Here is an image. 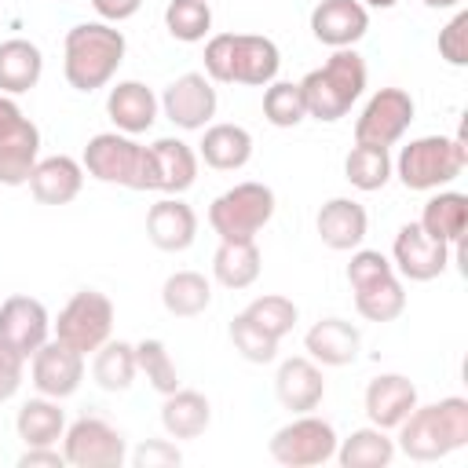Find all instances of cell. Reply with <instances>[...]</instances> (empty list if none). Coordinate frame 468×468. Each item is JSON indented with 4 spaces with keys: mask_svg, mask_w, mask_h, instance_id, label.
Instances as JSON below:
<instances>
[{
    "mask_svg": "<svg viewBox=\"0 0 468 468\" xmlns=\"http://www.w3.org/2000/svg\"><path fill=\"white\" fill-rule=\"evenodd\" d=\"M344 468H388L395 461V439L369 424V428H355L347 439L336 442V453H333Z\"/></svg>",
    "mask_w": 468,
    "mask_h": 468,
    "instance_id": "30",
    "label": "cell"
},
{
    "mask_svg": "<svg viewBox=\"0 0 468 468\" xmlns=\"http://www.w3.org/2000/svg\"><path fill=\"white\" fill-rule=\"evenodd\" d=\"M161 303L176 318H197L212 303V282L201 271H176L161 285Z\"/></svg>",
    "mask_w": 468,
    "mask_h": 468,
    "instance_id": "33",
    "label": "cell"
},
{
    "mask_svg": "<svg viewBox=\"0 0 468 468\" xmlns=\"http://www.w3.org/2000/svg\"><path fill=\"white\" fill-rule=\"evenodd\" d=\"M124 33L113 22H77L62 44V73L77 91H99L124 62Z\"/></svg>",
    "mask_w": 468,
    "mask_h": 468,
    "instance_id": "2",
    "label": "cell"
},
{
    "mask_svg": "<svg viewBox=\"0 0 468 468\" xmlns=\"http://www.w3.org/2000/svg\"><path fill=\"white\" fill-rule=\"evenodd\" d=\"M230 58H234V33H216L205 40V77L212 84H230Z\"/></svg>",
    "mask_w": 468,
    "mask_h": 468,
    "instance_id": "44",
    "label": "cell"
},
{
    "mask_svg": "<svg viewBox=\"0 0 468 468\" xmlns=\"http://www.w3.org/2000/svg\"><path fill=\"white\" fill-rule=\"evenodd\" d=\"M22 377H26V358L0 340V402L15 399V391L22 388Z\"/></svg>",
    "mask_w": 468,
    "mask_h": 468,
    "instance_id": "46",
    "label": "cell"
},
{
    "mask_svg": "<svg viewBox=\"0 0 468 468\" xmlns=\"http://www.w3.org/2000/svg\"><path fill=\"white\" fill-rule=\"evenodd\" d=\"M15 431L26 446H58V439L66 435V413H62L58 399L37 395V399L22 402V410L15 417Z\"/></svg>",
    "mask_w": 468,
    "mask_h": 468,
    "instance_id": "29",
    "label": "cell"
},
{
    "mask_svg": "<svg viewBox=\"0 0 468 468\" xmlns=\"http://www.w3.org/2000/svg\"><path fill=\"white\" fill-rule=\"evenodd\" d=\"M132 464H135V468H176V464H183V453H179V446L168 442V439H146V442L132 453Z\"/></svg>",
    "mask_w": 468,
    "mask_h": 468,
    "instance_id": "45",
    "label": "cell"
},
{
    "mask_svg": "<svg viewBox=\"0 0 468 468\" xmlns=\"http://www.w3.org/2000/svg\"><path fill=\"white\" fill-rule=\"evenodd\" d=\"M161 99L143 84V80H117L106 95V113L124 135H139L157 121Z\"/></svg>",
    "mask_w": 468,
    "mask_h": 468,
    "instance_id": "23",
    "label": "cell"
},
{
    "mask_svg": "<svg viewBox=\"0 0 468 468\" xmlns=\"http://www.w3.org/2000/svg\"><path fill=\"white\" fill-rule=\"evenodd\" d=\"M18 468H66V457L58 446H26Z\"/></svg>",
    "mask_w": 468,
    "mask_h": 468,
    "instance_id": "47",
    "label": "cell"
},
{
    "mask_svg": "<svg viewBox=\"0 0 468 468\" xmlns=\"http://www.w3.org/2000/svg\"><path fill=\"white\" fill-rule=\"evenodd\" d=\"M197 179V150L183 139H157L146 146V168H143V190L161 194H183Z\"/></svg>",
    "mask_w": 468,
    "mask_h": 468,
    "instance_id": "12",
    "label": "cell"
},
{
    "mask_svg": "<svg viewBox=\"0 0 468 468\" xmlns=\"http://www.w3.org/2000/svg\"><path fill=\"white\" fill-rule=\"evenodd\" d=\"M351 292H355V311L366 322H395L406 311V289H402L399 274H384V278L366 282Z\"/></svg>",
    "mask_w": 468,
    "mask_h": 468,
    "instance_id": "35",
    "label": "cell"
},
{
    "mask_svg": "<svg viewBox=\"0 0 468 468\" xmlns=\"http://www.w3.org/2000/svg\"><path fill=\"white\" fill-rule=\"evenodd\" d=\"M135 362H139V373L150 380L154 391L168 395V391L179 388V373H176V362H172L165 340H154V336L139 340V344H135Z\"/></svg>",
    "mask_w": 468,
    "mask_h": 468,
    "instance_id": "39",
    "label": "cell"
},
{
    "mask_svg": "<svg viewBox=\"0 0 468 468\" xmlns=\"http://www.w3.org/2000/svg\"><path fill=\"white\" fill-rule=\"evenodd\" d=\"M395 431V450H402L410 461H442L468 446V399L446 395L428 406L417 402Z\"/></svg>",
    "mask_w": 468,
    "mask_h": 468,
    "instance_id": "1",
    "label": "cell"
},
{
    "mask_svg": "<svg viewBox=\"0 0 468 468\" xmlns=\"http://www.w3.org/2000/svg\"><path fill=\"white\" fill-rule=\"evenodd\" d=\"M282 51L271 37L260 33H234V58H230V84H249V88H267L278 80Z\"/></svg>",
    "mask_w": 468,
    "mask_h": 468,
    "instance_id": "21",
    "label": "cell"
},
{
    "mask_svg": "<svg viewBox=\"0 0 468 468\" xmlns=\"http://www.w3.org/2000/svg\"><path fill=\"white\" fill-rule=\"evenodd\" d=\"M344 179L355 186V190H380L388 186L391 179V154L384 146H366V143H355L344 157Z\"/></svg>",
    "mask_w": 468,
    "mask_h": 468,
    "instance_id": "36",
    "label": "cell"
},
{
    "mask_svg": "<svg viewBox=\"0 0 468 468\" xmlns=\"http://www.w3.org/2000/svg\"><path fill=\"white\" fill-rule=\"evenodd\" d=\"M464 165H468L464 132L420 135L399 150V157L391 161V176H399L406 190H439V186H450L464 172Z\"/></svg>",
    "mask_w": 468,
    "mask_h": 468,
    "instance_id": "4",
    "label": "cell"
},
{
    "mask_svg": "<svg viewBox=\"0 0 468 468\" xmlns=\"http://www.w3.org/2000/svg\"><path fill=\"white\" fill-rule=\"evenodd\" d=\"M263 117L274 128H296L307 117L300 80H271L263 91Z\"/></svg>",
    "mask_w": 468,
    "mask_h": 468,
    "instance_id": "38",
    "label": "cell"
},
{
    "mask_svg": "<svg viewBox=\"0 0 468 468\" xmlns=\"http://www.w3.org/2000/svg\"><path fill=\"white\" fill-rule=\"evenodd\" d=\"M146 238L161 252H183L197 238V212L179 194H168V197L150 205V212H146Z\"/></svg>",
    "mask_w": 468,
    "mask_h": 468,
    "instance_id": "19",
    "label": "cell"
},
{
    "mask_svg": "<svg viewBox=\"0 0 468 468\" xmlns=\"http://www.w3.org/2000/svg\"><path fill=\"white\" fill-rule=\"evenodd\" d=\"M417 223L431 238H439V241H446L450 249L461 252V241H464V230H468V194L439 186V194H431L424 201V212H420Z\"/></svg>",
    "mask_w": 468,
    "mask_h": 468,
    "instance_id": "26",
    "label": "cell"
},
{
    "mask_svg": "<svg viewBox=\"0 0 468 468\" xmlns=\"http://www.w3.org/2000/svg\"><path fill=\"white\" fill-rule=\"evenodd\" d=\"M399 0H362V7H380V11H388V7H395Z\"/></svg>",
    "mask_w": 468,
    "mask_h": 468,
    "instance_id": "51",
    "label": "cell"
},
{
    "mask_svg": "<svg viewBox=\"0 0 468 468\" xmlns=\"http://www.w3.org/2000/svg\"><path fill=\"white\" fill-rule=\"evenodd\" d=\"M91 7L102 22H124L143 7V0H91Z\"/></svg>",
    "mask_w": 468,
    "mask_h": 468,
    "instance_id": "48",
    "label": "cell"
},
{
    "mask_svg": "<svg viewBox=\"0 0 468 468\" xmlns=\"http://www.w3.org/2000/svg\"><path fill=\"white\" fill-rule=\"evenodd\" d=\"M44 73V55L33 40L11 37L0 44V95H22L37 88Z\"/></svg>",
    "mask_w": 468,
    "mask_h": 468,
    "instance_id": "28",
    "label": "cell"
},
{
    "mask_svg": "<svg viewBox=\"0 0 468 468\" xmlns=\"http://www.w3.org/2000/svg\"><path fill=\"white\" fill-rule=\"evenodd\" d=\"M263 256L256 241H219L212 256V278L223 289H249L260 278Z\"/></svg>",
    "mask_w": 468,
    "mask_h": 468,
    "instance_id": "32",
    "label": "cell"
},
{
    "mask_svg": "<svg viewBox=\"0 0 468 468\" xmlns=\"http://www.w3.org/2000/svg\"><path fill=\"white\" fill-rule=\"evenodd\" d=\"M84 186V165L69 154L40 157L29 172V190L40 205H69Z\"/></svg>",
    "mask_w": 468,
    "mask_h": 468,
    "instance_id": "22",
    "label": "cell"
},
{
    "mask_svg": "<svg viewBox=\"0 0 468 468\" xmlns=\"http://www.w3.org/2000/svg\"><path fill=\"white\" fill-rule=\"evenodd\" d=\"M241 314H249L263 333H271L274 340H282L285 333H292V325H296V318H300V311H296V303L289 300V296H282V292H267V296H256Z\"/></svg>",
    "mask_w": 468,
    "mask_h": 468,
    "instance_id": "40",
    "label": "cell"
},
{
    "mask_svg": "<svg viewBox=\"0 0 468 468\" xmlns=\"http://www.w3.org/2000/svg\"><path fill=\"white\" fill-rule=\"evenodd\" d=\"M384 274H395V267L380 249H362V245L351 249V263H347V285L351 289H358L366 282H377Z\"/></svg>",
    "mask_w": 468,
    "mask_h": 468,
    "instance_id": "42",
    "label": "cell"
},
{
    "mask_svg": "<svg viewBox=\"0 0 468 468\" xmlns=\"http://www.w3.org/2000/svg\"><path fill=\"white\" fill-rule=\"evenodd\" d=\"M413 99L410 91L402 88H380L369 95V102L362 106L358 121H355V143H366V146H395L406 128L413 124Z\"/></svg>",
    "mask_w": 468,
    "mask_h": 468,
    "instance_id": "10",
    "label": "cell"
},
{
    "mask_svg": "<svg viewBox=\"0 0 468 468\" xmlns=\"http://www.w3.org/2000/svg\"><path fill=\"white\" fill-rule=\"evenodd\" d=\"M26 124V113L18 110V102L11 95H0V139H7L11 132H18Z\"/></svg>",
    "mask_w": 468,
    "mask_h": 468,
    "instance_id": "49",
    "label": "cell"
},
{
    "mask_svg": "<svg viewBox=\"0 0 468 468\" xmlns=\"http://www.w3.org/2000/svg\"><path fill=\"white\" fill-rule=\"evenodd\" d=\"M91 377L102 391H128L139 377L135 344L128 340H106L91 358Z\"/></svg>",
    "mask_w": 468,
    "mask_h": 468,
    "instance_id": "34",
    "label": "cell"
},
{
    "mask_svg": "<svg viewBox=\"0 0 468 468\" xmlns=\"http://www.w3.org/2000/svg\"><path fill=\"white\" fill-rule=\"evenodd\" d=\"M274 216V190L267 183H234L208 205V227L219 241H256Z\"/></svg>",
    "mask_w": 468,
    "mask_h": 468,
    "instance_id": "5",
    "label": "cell"
},
{
    "mask_svg": "<svg viewBox=\"0 0 468 468\" xmlns=\"http://www.w3.org/2000/svg\"><path fill=\"white\" fill-rule=\"evenodd\" d=\"M216 106H219V95H216V88H212V80L205 73H183L161 95L165 117L183 132L205 128L216 117Z\"/></svg>",
    "mask_w": 468,
    "mask_h": 468,
    "instance_id": "14",
    "label": "cell"
},
{
    "mask_svg": "<svg viewBox=\"0 0 468 468\" xmlns=\"http://www.w3.org/2000/svg\"><path fill=\"white\" fill-rule=\"evenodd\" d=\"M197 143V157L216 172H238L252 161V135L241 124H205Z\"/></svg>",
    "mask_w": 468,
    "mask_h": 468,
    "instance_id": "25",
    "label": "cell"
},
{
    "mask_svg": "<svg viewBox=\"0 0 468 468\" xmlns=\"http://www.w3.org/2000/svg\"><path fill=\"white\" fill-rule=\"evenodd\" d=\"M29 377L37 395L48 399H69L84 380V355L66 347L62 340H48L29 355Z\"/></svg>",
    "mask_w": 468,
    "mask_h": 468,
    "instance_id": "13",
    "label": "cell"
},
{
    "mask_svg": "<svg viewBox=\"0 0 468 468\" xmlns=\"http://www.w3.org/2000/svg\"><path fill=\"white\" fill-rule=\"evenodd\" d=\"M336 428L325 420V417H314V413H296L289 424H282L267 450L278 464L285 468H314V464H325L333 453H336Z\"/></svg>",
    "mask_w": 468,
    "mask_h": 468,
    "instance_id": "7",
    "label": "cell"
},
{
    "mask_svg": "<svg viewBox=\"0 0 468 468\" xmlns=\"http://www.w3.org/2000/svg\"><path fill=\"white\" fill-rule=\"evenodd\" d=\"M48 336H51V314L37 296L15 292L0 300V340L11 344L26 362L40 344H48Z\"/></svg>",
    "mask_w": 468,
    "mask_h": 468,
    "instance_id": "15",
    "label": "cell"
},
{
    "mask_svg": "<svg viewBox=\"0 0 468 468\" xmlns=\"http://www.w3.org/2000/svg\"><path fill=\"white\" fill-rule=\"evenodd\" d=\"M369 29V7L362 0H318L311 11V33L325 48H355Z\"/></svg>",
    "mask_w": 468,
    "mask_h": 468,
    "instance_id": "16",
    "label": "cell"
},
{
    "mask_svg": "<svg viewBox=\"0 0 468 468\" xmlns=\"http://www.w3.org/2000/svg\"><path fill=\"white\" fill-rule=\"evenodd\" d=\"M274 395L282 402V410L289 413H314L325 399V377L322 366L307 355L285 358L274 373Z\"/></svg>",
    "mask_w": 468,
    "mask_h": 468,
    "instance_id": "17",
    "label": "cell"
},
{
    "mask_svg": "<svg viewBox=\"0 0 468 468\" xmlns=\"http://www.w3.org/2000/svg\"><path fill=\"white\" fill-rule=\"evenodd\" d=\"M307 358L318 366H351L362 347V333L344 318H322L303 333Z\"/></svg>",
    "mask_w": 468,
    "mask_h": 468,
    "instance_id": "24",
    "label": "cell"
},
{
    "mask_svg": "<svg viewBox=\"0 0 468 468\" xmlns=\"http://www.w3.org/2000/svg\"><path fill=\"white\" fill-rule=\"evenodd\" d=\"M391 267L410 282H431L450 267V245L431 238L420 223H402L391 241Z\"/></svg>",
    "mask_w": 468,
    "mask_h": 468,
    "instance_id": "11",
    "label": "cell"
},
{
    "mask_svg": "<svg viewBox=\"0 0 468 468\" xmlns=\"http://www.w3.org/2000/svg\"><path fill=\"white\" fill-rule=\"evenodd\" d=\"M62 457L69 468H121L128 457L124 435L102 417H77L66 424Z\"/></svg>",
    "mask_w": 468,
    "mask_h": 468,
    "instance_id": "9",
    "label": "cell"
},
{
    "mask_svg": "<svg viewBox=\"0 0 468 468\" xmlns=\"http://www.w3.org/2000/svg\"><path fill=\"white\" fill-rule=\"evenodd\" d=\"M314 230L322 238L325 249L333 252H351L366 241L369 234V216L355 197H329L318 216H314Z\"/></svg>",
    "mask_w": 468,
    "mask_h": 468,
    "instance_id": "20",
    "label": "cell"
},
{
    "mask_svg": "<svg viewBox=\"0 0 468 468\" xmlns=\"http://www.w3.org/2000/svg\"><path fill=\"white\" fill-rule=\"evenodd\" d=\"M428 7H435V11H446V7H461L464 0H424Z\"/></svg>",
    "mask_w": 468,
    "mask_h": 468,
    "instance_id": "50",
    "label": "cell"
},
{
    "mask_svg": "<svg viewBox=\"0 0 468 468\" xmlns=\"http://www.w3.org/2000/svg\"><path fill=\"white\" fill-rule=\"evenodd\" d=\"M362 406H366L369 424L391 431V428H399V424L410 417V410L417 406V384H413L410 377H402V373H380V377H373V380L366 384Z\"/></svg>",
    "mask_w": 468,
    "mask_h": 468,
    "instance_id": "18",
    "label": "cell"
},
{
    "mask_svg": "<svg viewBox=\"0 0 468 468\" xmlns=\"http://www.w3.org/2000/svg\"><path fill=\"white\" fill-rule=\"evenodd\" d=\"M80 165L99 183H117V186H128V190H143L146 146H139L124 132H99V135L88 139Z\"/></svg>",
    "mask_w": 468,
    "mask_h": 468,
    "instance_id": "8",
    "label": "cell"
},
{
    "mask_svg": "<svg viewBox=\"0 0 468 468\" xmlns=\"http://www.w3.org/2000/svg\"><path fill=\"white\" fill-rule=\"evenodd\" d=\"M439 55L450 66H468V11L464 7L439 29Z\"/></svg>",
    "mask_w": 468,
    "mask_h": 468,
    "instance_id": "43",
    "label": "cell"
},
{
    "mask_svg": "<svg viewBox=\"0 0 468 468\" xmlns=\"http://www.w3.org/2000/svg\"><path fill=\"white\" fill-rule=\"evenodd\" d=\"M212 424V406L201 391L194 388H176L165 395L161 402V428L172 435V439H197L205 435Z\"/></svg>",
    "mask_w": 468,
    "mask_h": 468,
    "instance_id": "27",
    "label": "cell"
},
{
    "mask_svg": "<svg viewBox=\"0 0 468 468\" xmlns=\"http://www.w3.org/2000/svg\"><path fill=\"white\" fill-rule=\"evenodd\" d=\"M165 29L183 40V44H197L208 37L212 29V7L208 0H168L165 7Z\"/></svg>",
    "mask_w": 468,
    "mask_h": 468,
    "instance_id": "37",
    "label": "cell"
},
{
    "mask_svg": "<svg viewBox=\"0 0 468 468\" xmlns=\"http://www.w3.org/2000/svg\"><path fill=\"white\" fill-rule=\"evenodd\" d=\"M230 344H234V351H238L245 362L267 366V362L278 358V344H282V340H274L271 333H263L249 314H234V322H230Z\"/></svg>",
    "mask_w": 468,
    "mask_h": 468,
    "instance_id": "41",
    "label": "cell"
},
{
    "mask_svg": "<svg viewBox=\"0 0 468 468\" xmlns=\"http://www.w3.org/2000/svg\"><path fill=\"white\" fill-rule=\"evenodd\" d=\"M366 77H369L366 58L355 48H336L318 69H311L300 80L307 117L325 121V124L340 121L358 102V95L366 91Z\"/></svg>",
    "mask_w": 468,
    "mask_h": 468,
    "instance_id": "3",
    "label": "cell"
},
{
    "mask_svg": "<svg viewBox=\"0 0 468 468\" xmlns=\"http://www.w3.org/2000/svg\"><path fill=\"white\" fill-rule=\"evenodd\" d=\"M37 161H40V128L26 117V124L18 132L0 139V186L29 183V172Z\"/></svg>",
    "mask_w": 468,
    "mask_h": 468,
    "instance_id": "31",
    "label": "cell"
},
{
    "mask_svg": "<svg viewBox=\"0 0 468 468\" xmlns=\"http://www.w3.org/2000/svg\"><path fill=\"white\" fill-rule=\"evenodd\" d=\"M51 329H55V340H62L66 347L80 355H95L113 333V303L99 289H80L66 300Z\"/></svg>",
    "mask_w": 468,
    "mask_h": 468,
    "instance_id": "6",
    "label": "cell"
}]
</instances>
